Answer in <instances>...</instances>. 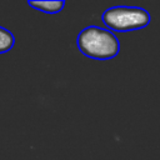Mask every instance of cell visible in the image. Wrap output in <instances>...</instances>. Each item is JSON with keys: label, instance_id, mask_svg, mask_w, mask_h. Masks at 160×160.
I'll use <instances>...</instances> for the list:
<instances>
[{"label": "cell", "instance_id": "2", "mask_svg": "<svg viewBox=\"0 0 160 160\" xmlns=\"http://www.w3.org/2000/svg\"><path fill=\"white\" fill-rule=\"evenodd\" d=\"M150 14L138 6H112L101 15L105 26L116 32L135 31L142 29L150 22Z\"/></svg>", "mask_w": 160, "mask_h": 160}, {"label": "cell", "instance_id": "3", "mask_svg": "<svg viewBox=\"0 0 160 160\" xmlns=\"http://www.w3.org/2000/svg\"><path fill=\"white\" fill-rule=\"evenodd\" d=\"M29 6L38 9L41 12H46V14H58L62 10V8L65 6V1L62 0H44V1H28Z\"/></svg>", "mask_w": 160, "mask_h": 160}, {"label": "cell", "instance_id": "4", "mask_svg": "<svg viewBox=\"0 0 160 160\" xmlns=\"http://www.w3.org/2000/svg\"><path fill=\"white\" fill-rule=\"evenodd\" d=\"M15 38L10 30L0 26V54L8 52L14 46Z\"/></svg>", "mask_w": 160, "mask_h": 160}, {"label": "cell", "instance_id": "1", "mask_svg": "<svg viewBox=\"0 0 160 160\" xmlns=\"http://www.w3.org/2000/svg\"><path fill=\"white\" fill-rule=\"evenodd\" d=\"M81 54L95 60H109L120 51V42L116 35L104 28L90 25L82 29L76 39Z\"/></svg>", "mask_w": 160, "mask_h": 160}]
</instances>
